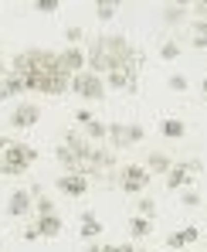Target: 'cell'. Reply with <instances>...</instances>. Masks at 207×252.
Listing matches in <instances>:
<instances>
[{
    "label": "cell",
    "instance_id": "6da1fadb",
    "mask_svg": "<svg viewBox=\"0 0 207 252\" xmlns=\"http://www.w3.org/2000/svg\"><path fill=\"white\" fill-rule=\"evenodd\" d=\"M10 72L24 79L27 92H41V95H61L72 85V75L61 72L58 51H48V48H24L21 55H14Z\"/></svg>",
    "mask_w": 207,
    "mask_h": 252
},
{
    "label": "cell",
    "instance_id": "7a4b0ae2",
    "mask_svg": "<svg viewBox=\"0 0 207 252\" xmlns=\"http://www.w3.org/2000/svg\"><path fill=\"white\" fill-rule=\"evenodd\" d=\"M85 65H88V72L105 79L116 68H139L143 51H136V44L126 34H99V38H92L88 51H85Z\"/></svg>",
    "mask_w": 207,
    "mask_h": 252
},
{
    "label": "cell",
    "instance_id": "3957f363",
    "mask_svg": "<svg viewBox=\"0 0 207 252\" xmlns=\"http://www.w3.org/2000/svg\"><path fill=\"white\" fill-rule=\"evenodd\" d=\"M34 160H38V150H34L31 143L10 140L7 150L0 154V174H3V177H21L24 170H31Z\"/></svg>",
    "mask_w": 207,
    "mask_h": 252
},
{
    "label": "cell",
    "instance_id": "277c9868",
    "mask_svg": "<svg viewBox=\"0 0 207 252\" xmlns=\"http://www.w3.org/2000/svg\"><path fill=\"white\" fill-rule=\"evenodd\" d=\"M78 99H88V102H99V99H105V79L102 75H95V72H78V75H72V85H68Z\"/></svg>",
    "mask_w": 207,
    "mask_h": 252
},
{
    "label": "cell",
    "instance_id": "5b68a950",
    "mask_svg": "<svg viewBox=\"0 0 207 252\" xmlns=\"http://www.w3.org/2000/svg\"><path fill=\"white\" fill-rule=\"evenodd\" d=\"M143 136H146V129L139 123H109V133H105L112 150H129V147L143 143Z\"/></svg>",
    "mask_w": 207,
    "mask_h": 252
},
{
    "label": "cell",
    "instance_id": "8992f818",
    "mask_svg": "<svg viewBox=\"0 0 207 252\" xmlns=\"http://www.w3.org/2000/svg\"><path fill=\"white\" fill-rule=\"evenodd\" d=\"M116 177H119L123 194H143V191L150 188V170L143 167V164H126Z\"/></svg>",
    "mask_w": 207,
    "mask_h": 252
},
{
    "label": "cell",
    "instance_id": "52a82bcc",
    "mask_svg": "<svg viewBox=\"0 0 207 252\" xmlns=\"http://www.w3.org/2000/svg\"><path fill=\"white\" fill-rule=\"evenodd\" d=\"M38 120H41V109L34 102H17L10 109V126L14 129H31V126H38Z\"/></svg>",
    "mask_w": 207,
    "mask_h": 252
},
{
    "label": "cell",
    "instance_id": "ba28073f",
    "mask_svg": "<svg viewBox=\"0 0 207 252\" xmlns=\"http://www.w3.org/2000/svg\"><path fill=\"white\" fill-rule=\"evenodd\" d=\"M31 211H34V198H31L24 188L10 191V198H7V215H10V218H27Z\"/></svg>",
    "mask_w": 207,
    "mask_h": 252
},
{
    "label": "cell",
    "instance_id": "9c48e42d",
    "mask_svg": "<svg viewBox=\"0 0 207 252\" xmlns=\"http://www.w3.org/2000/svg\"><path fill=\"white\" fill-rule=\"evenodd\" d=\"M136 79L139 68H116L105 75V89H119V92H136Z\"/></svg>",
    "mask_w": 207,
    "mask_h": 252
},
{
    "label": "cell",
    "instance_id": "30bf717a",
    "mask_svg": "<svg viewBox=\"0 0 207 252\" xmlns=\"http://www.w3.org/2000/svg\"><path fill=\"white\" fill-rule=\"evenodd\" d=\"M54 184H58V191L68 194V198H85V194H88V177H82V174H61Z\"/></svg>",
    "mask_w": 207,
    "mask_h": 252
},
{
    "label": "cell",
    "instance_id": "8fae6325",
    "mask_svg": "<svg viewBox=\"0 0 207 252\" xmlns=\"http://www.w3.org/2000/svg\"><path fill=\"white\" fill-rule=\"evenodd\" d=\"M58 62H61V72H65V75H78V72L88 68L82 48H65V51H58Z\"/></svg>",
    "mask_w": 207,
    "mask_h": 252
},
{
    "label": "cell",
    "instance_id": "7c38bea8",
    "mask_svg": "<svg viewBox=\"0 0 207 252\" xmlns=\"http://www.w3.org/2000/svg\"><path fill=\"white\" fill-rule=\"evenodd\" d=\"M102 232L105 228H102V218H95V211H82L78 215V235H82L85 242H95Z\"/></svg>",
    "mask_w": 207,
    "mask_h": 252
},
{
    "label": "cell",
    "instance_id": "4fadbf2b",
    "mask_svg": "<svg viewBox=\"0 0 207 252\" xmlns=\"http://www.w3.org/2000/svg\"><path fill=\"white\" fill-rule=\"evenodd\" d=\"M34 228H38L41 239H58V235L65 232V221H61V215L54 211V215H41V218L34 221Z\"/></svg>",
    "mask_w": 207,
    "mask_h": 252
},
{
    "label": "cell",
    "instance_id": "5bb4252c",
    "mask_svg": "<svg viewBox=\"0 0 207 252\" xmlns=\"http://www.w3.org/2000/svg\"><path fill=\"white\" fill-rule=\"evenodd\" d=\"M166 191H183V188H190L194 184V174H187L183 164H173V167L166 170Z\"/></svg>",
    "mask_w": 207,
    "mask_h": 252
},
{
    "label": "cell",
    "instance_id": "9a60e30c",
    "mask_svg": "<svg viewBox=\"0 0 207 252\" xmlns=\"http://www.w3.org/2000/svg\"><path fill=\"white\" fill-rule=\"evenodd\" d=\"M143 167L150 170V174H163V177H166V170L173 167V160H170V154H163V150H153V154L146 157Z\"/></svg>",
    "mask_w": 207,
    "mask_h": 252
},
{
    "label": "cell",
    "instance_id": "2e32d148",
    "mask_svg": "<svg viewBox=\"0 0 207 252\" xmlns=\"http://www.w3.org/2000/svg\"><path fill=\"white\" fill-rule=\"evenodd\" d=\"M160 133H163L166 140H180L187 133V123L177 120V116H166V120H160Z\"/></svg>",
    "mask_w": 207,
    "mask_h": 252
},
{
    "label": "cell",
    "instance_id": "e0dca14e",
    "mask_svg": "<svg viewBox=\"0 0 207 252\" xmlns=\"http://www.w3.org/2000/svg\"><path fill=\"white\" fill-rule=\"evenodd\" d=\"M150 232H153V221L150 218H139V215L129 218V235L132 239H150Z\"/></svg>",
    "mask_w": 207,
    "mask_h": 252
},
{
    "label": "cell",
    "instance_id": "ac0fdd59",
    "mask_svg": "<svg viewBox=\"0 0 207 252\" xmlns=\"http://www.w3.org/2000/svg\"><path fill=\"white\" fill-rule=\"evenodd\" d=\"M187 21V7L183 3H166L163 7V24H183Z\"/></svg>",
    "mask_w": 207,
    "mask_h": 252
},
{
    "label": "cell",
    "instance_id": "d6986e66",
    "mask_svg": "<svg viewBox=\"0 0 207 252\" xmlns=\"http://www.w3.org/2000/svg\"><path fill=\"white\" fill-rule=\"evenodd\" d=\"M105 133H109V123H102V120H92V123L85 126V140H88V143L105 140Z\"/></svg>",
    "mask_w": 207,
    "mask_h": 252
},
{
    "label": "cell",
    "instance_id": "ffe728a7",
    "mask_svg": "<svg viewBox=\"0 0 207 252\" xmlns=\"http://www.w3.org/2000/svg\"><path fill=\"white\" fill-rule=\"evenodd\" d=\"M136 215L153 221V218H156V201H153V198H146V194H139V198H136Z\"/></svg>",
    "mask_w": 207,
    "mask_h": 252
},
{
    "label": "cell",
    "instance_id": "44dd1931",
    "mask_svg": "<svg viewBox=\"0 0 207 252\" xmlns=\"http://www.w3.org/2000/svg\"><path fill=\"white\" fill-rule=\"evenodd\" d=\"M194 48H201V51H207V21L201 17V21H194Z\"/></svg>",
    "mask_w": 207,
    "mask_h": 252
},
{
    "label": "cell",
    "instance_id": "7402d4cb",
    "mask_svg": "<svg viewBox=\"0 0 207 252\" xmlns=\"http://www.w3.org/2000/svg\"><path fill=\"white\" fill-rule=\"evenodd\" d=\"M119 14V3H112V0H102V3H95V17L99 21H112Z\"/></svg>",
    "mask_w": 207,
    "mask_h": 252
},
{
    "label": "cell",
    "instance_id": "603a6c76",
    "mask_svg": "<svg viewBox=\"0 0 207 252\" xmlns=\"http://www.w3.org/2000/svg\"><path fill=\"white\" fill-rule=\"evenodd\" d=\"M180 205L183 208H201V191L197 188H183L180 191Z\"/></svg>",
    "mask_w": 207,
    "mask_h": 252
},
{
    "label": "cell",
    "instance_id": "cb8c5ba5",
    "mask_svg": "<svg viewBox=\"0 0 207 252\" xmlns=\"http://www.w3.org/2000/svg\"><path fill=\"white\" fill-rule=\"evenodd\" d=\"M160 58H163V62H177V58H180V44L177 41H163L160 44Z\"/></svg>",
    "mask_w": 207,
    "mask_h": 252
},
{
    "label": "cell",
    "instance_id": "d4e9b609",
    "mask_svg": "<svg viewBox=\"0 0 207 252\" xmlns=\"http://www.w3.org/2000/svg\"><path fill=\"white\" fill-rule=\"evenodd\" d=\"M34 211H38V218L41 215H54V201L48 194H41V198H34Z\"/></svg>",
    "mask_w": 207,
    "mask_h": 252
},
{
    "label": "cell",
    "instance_id": "484cf974",
    "mask_svg": "<svg viewBox=\"0 0 207 252\" xmlns=\"http://www.w3.org/2000/svg\"><path fill=\"white\" fill-rule=\"evenodd\" d=\"M85 38V31L78 28V24H72V28H65V41H68V48H78V41Z\"/></svg>",
    "mask_w": 207,
    "mask_h": 252
},
{
    "label": "cell",
    "instance_id": "4316f807",
    "mask_svg": "<svg viewBox=\"0 0 207 252\" xmlns=\"http://www.w3.org/2000/svg\"><path fill=\"white\" fill-rule=\"evenodd\" d=\"M166 85H170L173 92H187V89H190V82H187V75H180V72H173V75L166 79Z\"/></svg>",
    "mask_w": 207,
    "mask_h": 252
},
{
    "label": "cell",
    "instance_id": "83f0119b",
    "mask_svg": "<svg viewBox=\"0 0 207 252\" xmlns=\"http://www.w3.org/2000/svg\"><path fill=\"white\" fill-rule=\"evenodd\" d=\"M31 7H34V10H38V14H54V10H58V7H61V3H58V0H34V3H31Z\"/></svg>",
    "mask_w": 207,
    "mask_h": 252
},
{
    "label": "cell",
    "instance_id": "f1b7e54d",
    "mask_svg": "<svg viewBox=\"0 0 207 252\" xmlns=\"http://www.w3.org/2000/svg\"><path fill=\"white\" fill-rule=\"evenodd\" d=\"M180 235H183V246H194L201 239V228L197 225H187V228H180Z\"/></svg>",
    "mask_w": 207,
    "mask_h": 252
},
{
    "label": "cell",
    "instance_id": "f546056e",
    "mask_svg": "<svg viewBox=\"0 0 207 252\" xmlns=\"http://www.w3.org/2000/svg\"><path fill=\"white\" fill-rule=\"evenodd\" d=\"M166 249H183V235L180 232H170L166 235Z\"/></svg>",
    "mask_w": 207,
    "mask_h": 252
},
{
    "label": "cell",
    "instance_id": "4dcf8cb0",
    "mask_svg": "<svg viewBox=\"0 0 207 252\" xmlns=\"http://www.w3.org/2000/svg\"><path fill=\"white\" fill-rule=\"evenodd\" d=\"M183 170H187V174H201V170H204V164H201L197 157H190V160H183Z\"/></svg>",
    "mask_w": 207,
    "mask_h": 252
},
{
    "label": "cell",
    "instance_id": "1f68e13d",
    "mask_svg": "<svg viewBox=\"0 0 207 252\" xmlns=\"http://www.w3.org/2000/svg\"><path fill=\"white\" fill-rule=\"evenodd\" d=\"M75 120H78V123H82V126H88V123H92V120H95V116H92L88 109H78V113H75Z\"/></svg>",
    "mask_w": 207,
    "mask_h": 252
},
{
    "label": "cell",
    "instance_id": "d6a6232c",
    "mask_svg": "<svg viewBox=\"0 0 207 252\" xmlns=\"http://www.w3.org/2000/svg\"><path fill=\"white\" fill-rule=\"evenodd\" d=\"M38 239H41V235H38V228H34V225H27V228H24V242H38Z\"/></svg>",
    "mask_w": 207,
    "mask_h": 252
},
{
    "label": "cell",
    "instance_id": "836d02e7",
    "mask_svg": "<svg viewBox=\"0 0 207 252\" xmlns=\"http://www.w3.org/2000/svg\"><path fill=\"white\" fill-rule=\"evenodd\" d=\"M7 72H10V68H7V62H3V55H0V82L7 79Z\"/></svg>",
    "mask_w": 207,
    "mask_h": 252
},
{
    "label": "cell",
    "instance_id": "e575fe53",
    "mask_svg": "<svg viewBox=\"0 0 207 252\" xmlns=\"http://www.w3.org/2000/svg\"><path fill=\"white\" fill-rule=\"evenodd\" d=\"M85 252H102V246H99V242H88V246H85Z\"/></svg>",
    "mask_w": 207,
    "mask_h": 252
},
{
    "label": "cell",
    "instance_id": "d590c367",
    "mask_svg": "<svg viewBox=\"0 0 207 252\" xmlns=\"http://www.w3.org/2000/svg\"><path fill=\"white\" fill-rule=\"evenodd\" d=\"M194 10H197V14H204V21H207V3H197Z\"/></svg>",
    "mask_w": 207,
    "mask_h": 252
},
{
    "label": "cell",
    "instance_id": "8d00e7d4",
    "mask_svg": "<svg viewBox=\"0 0 207 252\" xmlns=\"http://www.w3.org/2000/svg\"><path fill=\"white\" fill-rule=\"evenodd\" d=\"M7 143H10V140H7V136H0V154L7 150Z\"/></svg>",
    "mask_w": 207,
    "mask_h": 252
},
{
    "label": "cell",
    "instance_id": "74e56055",
    "mask_svg": "<svg viewBox=\"0 0 207 252\" xmlns=\"http://www.w3.org/2000/svg\"><path fill=\"white\" fill-rule=\"evenodd\" d=\"M201 92H204V95H207V79H204V82H201Z\"/></svg>",
    "mask_w": 207,
    "mask_h": 252
},
{
    "label": "cell",
    "instance_id": "f35d334b",
    "mask_svg": "<svg viewBox=\"0 0 207 252\" xmlns=\"http://www.w3.org/2000/svg\"><path fill=\"white\" fill-rule=\"evenodd\" d=\"M132 252H150V249H132Z\"/></svg>",
    "mask_w": 207,
    "mask_h": 252
},
{
    "label": "cell",
    "instance_id": "ab89813d",
    "mask_svg": "<svg viewBox=\"0 0 207 252\" xmlns=\"http://www.w3.org/2000/svg\"><path fill=\"white\" fill-rule=\"evenodd\" d=\"M0 252H3V239H0Z\"/></svg>",
    "mask_w": 207,
    "mask_h": 252
}]
</instances>
